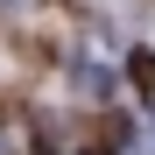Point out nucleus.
I'll return each instance as SVG.
<instances>
[{"label": "nucleus", "mask_w": 155, "mask_h": 155, "mask_svg": "<svg viewBox=\"0 0 155 155\" xmlns=\"http://www.w3.org/2000/svg\"><path fill=\"white\" fill-rule=\"evenodd\" d=\"M0 7H21V0H0Z\"/></svg>", "instance_id": "obj_2"}, {"label": "nucleus", "mask_w": 155, "mask_h": 155, "mask_svg": "<svg viewBox=\"0 0 155 155\" xmlns=\"http://www.w3.org/2000/svg\"><path fill=\"white\" fill-rule=\"evenodd\" d=\"M148 141H155V113H148Z\"/></svg>", "instance_id": "obj_1"}]
</instances>
